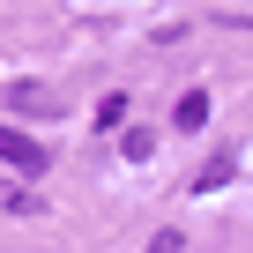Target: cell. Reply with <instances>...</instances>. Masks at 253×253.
<instances>
[{
  "label": "cell",
  "instance_id": "obj_1",
  "mask_svg": "<svg viewBox=\"0 0 253 253\" xmlns=\"http://www.w3.org/2000/svg\"><path fill=\"white\" fill-rule=\"evenodd\" d=\"M0 164H15V171H45V142L15 134V126H0Z\"/></svg>",
  "mask_w": 253,
  "mask_h": 253
},
{
  "label": "cell",
  "instance_id": "obj_2",
  "mask_svg": "<svg viewBox=\"0 0 253 253\" xmlns=\"http://www.w3.org/2000/svg\"><path fill=\"white\" fill-rule=\"evenodd\" d=\"M8 104H15V112H30V119L67 112V97H60V89H38V82H15V89H8Z\"/></svg>",
  "mask_w": 253,
  "mask_h": 253
},
{
  "label": "cell",
  "instance_id": "obj_3",
  "mask_svg": "<svg viewBox=\"0 0 253 253\" xmlns=\"http://www.w3.org/2000/svg\"><path fill=\"white\" fill-rule=\"evenodd\" d=\"M179 126H186V134H194V126H209V89H186L179 97V112H171Z\"/></svg>",
  "mask_w": 253,
  "mask_h": 253
},
{
  "label": "cell",
  "instance_id": "obj_4",
  "mask_svg": "<svg viewBox=\"0 0 253 253\" xmlns=\"http://www.w3.org/2000/svg\"><path fill=\"white\" fill-rule=\"evenodd\" d=\"M119 149H126V157H134V164H142V157H149L157 142H149V126H126V134H119Z\"/></svg>",
  "mask_w": 253,
  "mask_h": 253
},
{
  "label": "cell",
  "instance_id": "obj_5",
  "mask_svg": "<svg viewBox=\"0 0 253 253\" xmlns=\"http://www.w3.org/2000/svg\"><path fill=\"white\" fill-rule=\"evenodd\" d=\"M223 179H231V157H216V164H209V171H201V179H194V194H216V186H223Z\"/></svg>",
  "mask_w": 253,
  "mask_h": 253
},
{
  "label": "cell",
  "instance_id": "obj_6",
  "mask_svg": "<svg viewBox=\"0 0 253 253\" xmlns=\"http://www.w3.org/2000/svg\"><path fill=\"white\" fill-rule=\"evenodd\" d=\"M149 253H179V231H157V238H149Z\"/></svg>",
  "mask_w": 253,
  "mask_h": 253
}]
</instances>
